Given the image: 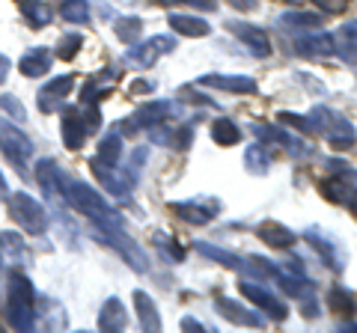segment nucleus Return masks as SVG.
Wrapping results in <instances>:
<instances>
[{"instance_id":"obj_1","label":"nucleus","mask_w":357,"mask_h":333,"mask_svg":"<svg viewBox=\"0 0 357 333\" xmlns=\"http://www.w3.org/2000/svg\"><path fill=\"white\" fill-rule=\"evenodd\" d=\"M63 196L69 199V203L77 208L81 215H86L89 220H93L96 226H105V224H122V217L114 212V208L107 206V199L96 191V187H89L84 182H75L69 179L63 187Z\"/></svg>"},{"instance_id":"obj_2","label":"nucleus","mask_w":357,"mask_h":333,"mask_svg":"<svg viewBox=\"0 0 357 333\" xmlns=\"http://www.w3.org/2000/svg\"><path fill=\"white\" fill-rule=\"evenodd\" d=\"M6 318H9V325H13L15 330H30L33 321H36V292H33V283L18 271L9 274Z\"/></svg>"},{"instance_id":"obj_3","label":"nucleus","mask_w":357,"mask_h":333,"mask_svg":"<svg viewBox=\"0 0 357 333\" xmlns=\"http://www.w3.org/2000/svg\"><path fill=\"white\" fill-rule=\"evenodd\" d=\"M274 277L286 295H292L304 304V316L316 318V288H312L310 277L304 274V265L295 262V259L286 262V265H274Z\"/></svg>"},{"instance_id":"obj_4","label":"nucleus","mask_w":357,"mask_h":333,"mask_svg":"<svg viewBox=\"0 0 357 333\" xmlns=\"http://www.w3.org/2000/svg\"><path fill=\"white\" fill-rule=\"evenodd\" d=\"M9 215H13V220L27 235H45V229H48V212H45V206L36 203L30 194L18 191L9 196Z\"/></svg>"},{"instance_id":"obj_5","label":"nucleus","mask_w":357,"mask_h":333,"mask_svg":"<svg viewBox=\"0 0 357 333\" xmlns=\"http://www.w3.org/2000/svg\"><path fill=\"white\" fill-rule=\"evenodd\" d=\"M0 152L18 166L21 176H27V164L33 158V140L6 119H0Z\"/></svg>"},{"instance_id":"obj_6","label":"nucleus","mask_w":357,"mask_h":333,"mask_svg":"<svg viewBox=\"0 0 357 333\" xmlns=\"http://www.w3.org/2000/svg\"><path fill=\"white\" fill-rule=\"evenodd\" d=\"M98 232V238L107 241L110 247H116L122 256H126V262L131 265L134 271H140V274H146L149 271V262H146V253H143L137 244L131 241V235H126L122 232V224H105V226H96Z\"/></svg>"},{"instance_id":"obj_7","label":"nucleus","mask_w":357,"mask_h":333,"mask_svg":"<svg viewBox=\"0 0 357 333\" xmlns=\"http://www.w3.org/2000/svg\"><path fill=\"white\" fill-rule=\"evenodd\" d=\"M321 196L337 206L357 208V170H351V166L337 170L331 179L321 182Z\"/></svg>"},{"instance_id":"obj_8","label":"nucleus","mask_w":357,"mask_h":333,"mask_svg":"<svg viewBox=\"0 0 357 333\" xmlns=\"http://www.w3.org/2000/svg\"><path fill=\"white\" fill-rule=\"evenodd\" d=\"M170 212L191 226H206L220 215V203L215 196H197V199H188V203H173Z\"/></svg>"},{"instance_id":"obj_9","label":"nucleus","mask_w":357,"mask_h":333,"mask_svg":"<svg viewBox=\"0 0 357 333\" xmlns=\"http://www.w3.org/2000/svg\"><path fill=\"white\" fill-rule=\"evenodd\" d=\"M173 51H176V39L173 36H152V39L143 42V45H134L126 54V60L134 63V65H140V69H152L164 54H173Z\"/></svg>"},{"instance_id":"obj_10","label":"nucleus","mask_w":357,"mask_h":333,"mask_svg":"<svg viewBox=\"0 0 357 333\" xmlns=\"http://www.w3.org/2000/svg\"><path fill=\"white\" fill-rule=\"evenodd\" d=\"M238 288H241V295L248 297V301L253 304V307H262L268 316H271L274 321H286V316H289V307L277 297L274 292H268L265 286H259L256 280H244V283H238Z\"/></svg>"},{"instance_id":"obj_11","label":"nucleus","mask_w":357,"mask_h":333,"mask_svg":"<svg viewBox=\"0 0 357 333\" xmlns=\"http://www.w3.org/2000/svg\"><path fill=\"white\" fill-rule=\"evenodd\" d=\"M304 238H307V244H312V250H316L333 271H342L345 268V250L340 247L337 241H333V235L321 232L319 226H310V229H304Z\"/></svg>"},{"instance_id":"obj_12","label":"nucleus","mask_w":357,"mask_h":333,"mask_svg":"<svg viewBox=\"0 0 357 333\" xmlns=\"http://www.w3.org/2000/svg\"><path fill=\"white\" fill-rule=\"evenodd\" d=\"M89 166H93V173H96V179L102 182L105 187H107V194H114V196H128L131 191H134V176H131V170H126V173H119L116 166H110V164H102L98 158H93L89 161Z\"/></svg>"},{"instance_id":"obj_13","label":"nucleus","mask_w":357,"mask_h":333,"mask_svg":"<svg viewBox=\"0 0 357 333\" xmlns=\"http://www.w3.org/2000/svg\"><path fill=\"white\" fill-rule=\"evenodd\" d=\"M215 307H218V313L229 321V325H238V327H265V318L256 313V309H250V307H241L238 301H232V297H223V295H218L215 297Z\"/></svg>"},{"instance_id":"obj_14","label":"nucleus","mask_w":357,"mask_h":333,"mask_svg":"<svg viewBox=\"0 0 357 333\" xmlns=\"http://www.w3.org/2000/svg\"><path fill=\"white\" fill-rule=\"evenodd\" d=\"M321 134L328 137L331 143V149H337V152H345V149H351L354 143H357V131L349 119H345L342 114H337V110H331L328 114V122H325V131Z\"/></svg>"},{"instance_id":"obj_15","label":"nucleus","mask_w":357,"mask_h":333,"mask_svg":"<svg viewBox=\"0 0 357 333\" xmlns=\"http://www.w3.org/2000/svg\"><path fill=\"white\" fill-rule=\"evenodd\" d=\"M227 30L248 45V51L253 54V57H268V54H271V42H268L265 30L248 24V21H227Z\"/></svg>"},{"instance_id":"obj_16","label":"nucleus","mask_w":357,"mask_h":333,"mask_svg":"<svg viewBox=\"0 0 357 333\" xmlns=\"http://www.w3.org/2000/svg\"><path fill=\"white\" fill-rule=\"evenodd\" d=\"M176 110V104L173 102H152V104H143V107H137L134 110V116L128 119V122H122V128L126 131H140V128H152V125H158V122H164L167 116H170Z\"/></svg>"},{"instance_id":"obj_17","label":"nucleus","mask_w":357,"mask_h":333,"mask_svg":"<svg viewBox=\"0 0 357 333\" xmlns=\"http://www.w3.org/2000/svg\"><path fill=\"white\" fill-rule=\"evenodd\" d=\"M75 90V77L72 75H63V77H54L51 84H45L42 90H39V98H36V104L42 114H54V110H60L63 104V98L69 95Z\"/></svg>"},{"instance_id":"obj_18","label":"nucleus","mask_w":357,"mask_h":333,"mask_svg":"<svg viewBox=\"0 0 357 333\" xmlns=\"http://www.w3.org/2000/svg\"><path fill=\"white\" fill-rule=\"evenodd\" d=\"M197 84L199 86H208V90L236 93V95L256 93V81H253V77H244V75H203Z\"/></svg>"},{"instance_id":"obj_19","label":"nucleus","mask_w":357,"mask_h":333,"mask_svg":"<svg viewBox=\"0 0 357 333\" xmlns=\"http://www.w3.org/2000/svg\"><path fill=\"white\" fill-rule=\"evenodd\" d=\"M116 77H119V69H105V72H98L93 75L89 81L84 84V93H81V104H89V107H98V102L114 90V84H116Z\"/></svg>"},{"instance_id":"obj_20","label":"nucleus","mask_w":357,"mask_h":333,"mask_svg":"<svg viewBox=\"0 0 357 333\" xmlns=\"http://www.w3.org/2000/svg\"><path fill=\"white\" fill-rule=\"evenodd\" d=\"M253 134L268 140V143H274V146L286 149L292 158H307V155H310V149L304 146V143L295 140L292 134H286V131H280V128H274V125H253Z\"/></svg>"},{"instance_id":"obj_21","label":"nucleus","mask_w":357,"mask_h":333,"mask_svg":"<svg viewBox=\"0 0 357 333\" xmlns=\"http://www.w3.org/2000/svg\"><path fill=\"white\" fill-rule=\"evenodd\" d=\"M60 128H63V143L66 149H81L84 146V137H86V125H84V116L77 107H66L60 114Z\"/></svg>"},{"instance_id":"obj_22","label":"nucleus","mask_w":357,"mask_h":333,"mask_svg":"<svg viewBox=\"0 0 357 333\" xmlns=\"http://www.w3.org/2000/svg\"><path fill=\"white\" fill-rule=\"evenodd\" d=\"M256 235L274 250H289V247H295V241H298L292 229H286L283 224H274V220H265V224L256 226Z\"/></svg>"},{"instance_id":"obj_23","label":"nucleus","mask_w":357,"mask_h":333,"mask_svg":"<svg viewBox=\"0 0 357 333\" xmlns=\"http://www.w3.org/2000/svg\"><path fill=\"white\" fill-rule=\"evenodd\" d=\"M333 54L342 63L357 65V21H349V24H342L337 30V36H333Z\"/></svg>"},{"instance_id":"obj_24","label":"nucleus","mask_w":357,"mask_h":333,"mask_svg":"<svg viewBox=\"0 0 357 333\" xmlns=\"http://www.w3.org/2000/svg\"><path fill=\"white\" fill-rule=\"evenodd\" d=\"M36 182H39V187L45 191V196L57 203V199H60V185H63V173H60L57 161L42 158V161L36 164Z\"/></svg>"},{"instance_id":"obj_25","label":"nucleus","mask_w":357,"mask_h":333,"mask_svg":"<svg viewBox=\"0 0 357 333\" xmlns=\"http://www.w3.org/2000/svg\"><path fill=\"white\" fill-rule=\"evenodd\" d=\"M295 54H301V57H310V60L331 57V54H333V39L325 36V33H316V36H298L295 39Z\"/></svg>"},{"instance_id":"obj_26","label":"nucleus","mask_w":357,"mask_h":333,"mask_svg":"<svg viewBox=\"0 0 357 333\" xmlns=\"http://www.w3.org/2000/svg\"><path fill=\"white\" fill-rule=\"evenodd\" d=\"M126 325H128V313H126V307H122V301H119V297H107L105 307H102V313H98V330L119 333Z\"/></svg>"},{"instance_id":"obj_27","label":"nucleus","mask_w":357,"mask_h":333,"mask_svg":"<svg viewBox=\"0 0 357 333\" xmlns=\"http://www.w3.org/2000/svg\"><path fill=\"white\" fill-rule=\"evenodd\" d=\"M167 21H170V27L178 33V36H188V39H199V36H208V24L203 18L197 15H182V13H170L167 15Z\"/></svg>"},{"instance_id":"obj_28","label":"nucleus","mask_w":357,"mask_h":333,"mask_svg":"<svg viewBox=\"0 0 357 333\" xmlns=\"http://www.w3.org/2000/svg\"><path fill=\"white\" fill-rule=\"evenodd\" d=\"M134 309H137V318H140V327L143 330H161V316H158V309H155V301L146 295V292H134Z\"/></svg>"},{"instance_id":"obj_29","label":"nucleus","mask_w":357,"mask_h":333,"mask_svg":"<svg viewBox=\"0 0 357 333\" xmlns=\"http://www.w3.org/2000/svg\"><path fill=\"white\" fill-rule=\"evenodd\" d=\"M18 69H21V75H24V77H42L45 72L51 69V51H45V48L27 51L24 57H21Z\"/></svg>"},{"instance_id":"obj_30","label":"nucleus","mask_w":357,"mask_h":333,"mask_svg":"<svg viewBox=\"0 0 357 333\" xmlns=\"http://www.w3.org/2000/svg\"><path fill=\"white\" fill-rule=\"evenodd\" d=\"M194 247H197L199 253H203L206 259L223 265V268H229V271H241V256H236V253H229V250H223V247H215V244H208V241H197Z\"/></svg>"},{"instance_id":"obj_31","label":"nucleus","mask_w":357,"mask_h":333,"mask_svg":"<svg viewBox=\"0 0 357 333\" xmlns=\"http://www.w3.org/2000/svg\"><path fill=\"white\" fill-rule=\"evenodd\" d=\"M18 6H21V15L27 18L30 27H45V24H51V18H54V13L42 3V0H18Z\"/></svg>"},{"instance_id":"obj_32","label":"nucleus","mask_w":357,"mask_h":333,"mask_svg":"<svg viewBox=\"0 0 357 333\" xmlns=\"http://www.w3.org/2000/svg\"><path fill=\"white\" fill-rule=\"evenodd\" d=\"M211 140L218 143V146H236V143L241 140V131H238V125L232 119H215L211 122Z\"/></svg>"},{"instance_id":"obj_33","label":"nucleus","mask_w":357,"mask_h":333,"mask_svg":"<svg viewBox=\"0 0 357 333\" xmlns=\"http://www.w3.org/2000/svg\"><path fill=\"white\" fill-rule=\"evenodd\" d=\"M152 241H155V247H158V253L167 259V262H173V265H178V262H185V250L178 247V241L170 235V232H164V229H158L152 235Z\"/></svg>"},{"instance_id":"obj_34","label":"nucleus","mask_w":357,"mask_h":333,"mask_svg":"<svg viewBox=\"0 0 357 333\" xmlns=\"http://www.w3.org/2000/svg\"><path fill=\"white\" fill-rule=\"evenodd\" d=\"M27 247L13 232H0V262H24Z\"/></svg>"},{"instance_id":"obj_35","label":"nucleus","mask_w":357,"mask_h":333,"mask_svg":"<svg viewBox=\"0 0 357 333\" xmlns=\"http://www.w3.org/2000/svg\"><path fill=\"white\" fill-rule=\"evenodd\" d=\"M280 24H283V30H298V33H304V30L321 27V18H319L316 13H286V15H280Z\"/></svg>"},{"instance_id":"obj_36","label":"nucleus","mask_w":357,"mask_h":333,"mask_svg":"<svg viewBox=\"0 0 357 333\" xmlns=\"http://www.w3.org/2000/svg\"><path fill=\"white\" fill-rule=\"evenodd\" d=\"M114 30H116V36L126 42V45H134V42L140 39V33H143V21H140L137 15L116 18V21H114Z\"/></svg>"},{"instance_id":"obj_37","label":"nucleus","mask_w":357,"mask_h":333,"mask_svg":"<svg viewBox=\"0 0 357 333\" xmlns=\"http://www.w3.org/2000/svg\"><path fill=\"white\" fill-rule=\"evenodd\" d=\"M119 158H122V137L116 134V131H110V134L102 143H98V161L116 166Z\"/></svg>"},{"instance_id":"obj_38","label":"nucleus","mask_w":357,"mask_h":333,"mask_svg":"<svg viewBox=\"0 0 357 333\" xmlns=\"http://www.w3.org/2000/svg\"><path fill=\"white\" fill-rule=\"evenodd\" d=\"M244 161H248V170H250L253 176H265L268 166H271V158H268L265 146H259V143H253V146L244 152Z\"/></svg>"},{"instance_id":"obj_39","label":"nucleus","mask_w":357,"mask_h":333,"mask_svg":"<svg viewBox=\"0 0 357 333\" xmlns=\"http://www.w3.org/2000/svg\"><path fill=\"white\" fill-rule=\"evenodd\" d=\"M60 15L66 21H72V24H86L89 21V3L86 0H63Z\"/></svg>"},{"instance_id":"obj_40","label":"nucleus","mask_w":357,"mask_h":333,"mask_svg":"<svg viewBox=\"0 0 357 333\" xmlns=\"http://www.w3.org/2000/svg\"><path fill=\"white\" fill-rule=\"evenodd\" d=\"M328 304L337 309V313H342V316H351L354 313V297L345 292L342 286H333L331 288V295H328Z\"/></svg>"},{"instance_id":"obj_41","label":"nucleus","mask_w":357,"mask_h":333,"mask_svg":"<svg viewBox=\"0 0 357 333\" xmlns=\"http://www.w3.org/2000/svg\"><path fill=\"white\" fill-rule=\"evenodd\" d=\"M81 45H84V39L77 36V33H69V36H63L60 39V45H57V57L60 60H72L77 51H81Z\"/></svg>"},{"instance_id":"obj_42","label":"nucleus","mask_w":357,"mask_h":333,"mask_svg":"<svg viewBox=\"0 0 357 333\" xmlns=\"http://www.w3.org/2000/svg\"><path fill=\"white\" fill-rule=\"evenodd\" d=\"M0 110H3V114H9L13 119H18V122L27 119V110H24V104H21L15 95H0Z\"/></svg>"},{"instance_id":"obj_43","label":"nucleus","mask_w":357,"mask_h":333,"mask_svg":"<svg viewBox=\"0 0 357 333\" xmlns=\"http://www.w3.org/2000/svg\"><path fill=\"white\" fill-rule=\"evenodd\" d=\"M191 137H194V128L191 125H182V128H178V131H173V146L176 149H188V146H191Z\"/></svg>"},{"instance_id":"obj_44","label":"nucleus","mask_w":357,"mask_h":333,"mask_svg":"<svg viewBox=\"0 0 357 333\" xmlns=\"http://www.w3.org/2000/svg\"><path fill=\"white\" fill-rule=\"evenodd\" d=\"M316 6L321 13H331V15H340L345 6H349V0H316Z\"/></svg>"},{"instance_id":"obj_45","label":"nucleus","mask_w":357,"mask_h":333,"mask_svg":"<svg viewBox=\"0 0 357 333\" xmlns=\"http://www.w3.org/2000/svg\"><path fill=\"white\" fill-rule=\"evenodd\" d=\"M229 6H236L238 13H253L259 6V0H229Z\"/></svg>"},{"instance_id":"obj_46","label":"nucleus","mask_w":357,"mask_h":333,"mask_svg":"<svg viewBox=\"0 0 357 333\" xmlns=\"http://www.w3.org/2000/svg\"><path fill=\"white\" fill-rule=\"evenodd\" d=\"M185 3H191L197 9H206V13H215L218 9V0H185Z\"/></svg>"},{"instance_id":"obj_47","label":"nucleus","mask_w":357,"mask_h":333,"mask_svg":"<svg viewBox=\"0 0 357 333\" xmlns=\"http://www.w3.org/2000/svg\"><path fill=\"white\" fill-rule=\"evenodd\" d=\"M182 327H185L188 333H199V330H208L206 325H199V321H197V318H191V316H188V318H182Z\"/></svg>"},{"instance_id":"obj_48","label":"nucleus","mask_w":357,"mask_h":333,"mask_svg":"<svg viewBox=\"0 0 357 333\" xmlns=\"http://www.w3.org/2000/svg\"><path fill=\"white\" fill-rule=\"evenodd\" d=\"M152 90H155V86H152L149 81H134V84H131V93H134V95H143V93H152Z\"/></svg>"},{"instance_id":"obj_49","label":"nucleus","mask_w":357,"mask_h":333,"mask_svg":"<svg viewBox=\"0 0 357 333\" xmlns=\"http://www.w3.org/2000/svg\"><path fill=\"white\" fill-rule=\"evenodd\" d=\"M6 77H9V60L3 57V54H0V84H3Z\"/></svg>"},{"instance_id":"obj_50","label":"nucleus","mask_w":357,"mask_h":333,"mask_svg":"<svg viewBox=\"0 0 357 333\" xmlns=\"http://www.w3.org/2000/svg\"><path fill=\"white\" fill-rule=\"evenodd\" d=\"M6 191V179H3V173H0V194Z\"/></svg>"},{"instance_id":"obj_51","label":"nucleus","mask_w":357,"mask_h":333,"mask_svg":"<svg viewBox=\"0 0 357 333\" xmlns=\"http://www.w3.org/2000/svg\"><path fill=\"white\" fill-rule=\"evenodd\" d=\"M158 3H164V6H170V3H176V0H158Z\"/></svg>"}]
</instances>
